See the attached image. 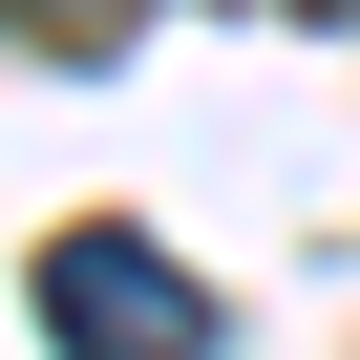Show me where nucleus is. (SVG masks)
Segmentation results:
<instances>
[{"label":"nucleus","mask_w":360,"mask_h":360,"mask_svg":"<svg viewBox=\"0 0 360 360\" xmlns=\"http://www.w3.org/2000/svg\"><path fill=\"white\" fill-rule=\"evenodd\" d=\"M43 339L64 360H212V276H169L148 233H64L43 255Z\"/></svg>","instance_id":"obj_1"},{"label":"nucleus","mask_w":360,"mask_h":360,"mask_svg":"<svg viewBox=\"0 0 360 360\" xmlns=\"http://www.w3.org/2000/svg\"><path fill=\"white\" fill-rule=\"evenodd\" d=\"M0 22H22V43H64V64H85V43H127V22H148V0H0Z\"/></svg>","instance_id":"obj_2"}]
</instances>
